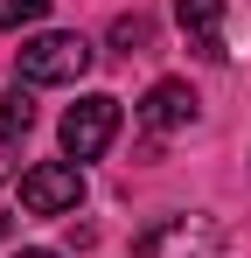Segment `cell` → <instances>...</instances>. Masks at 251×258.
Instances as JSON below:
<instances>
[{
    "label": "cell",
    "mask_w": 251,
    "mask_h": 258,
    "mask_svg": "<svg viewBox=\"0 0 251 258\" xmlns=\"http://www.w3.org/2000/svg\"><path fill=\"white\" fill-rule=\"evenodd\" d=\"M223 244H230V230L216 223V216H161V223H147L140 230V244H133V258H223Z\"/></svg>",
    "instance_id": "1"
},
{
    "label": "cell",
    "mask_w": 251,
    "mask_h": 258,
    "mask_svg": "<svg viewBox=\"0 0 251 258\" xmlns=\"http://www.w3.org/2000/svg\"><path fill=\"white\" fill-rule=\"evenodd\" d=\"M14 70H21V84H77L84 70H91V42L70 35V28L28 35V42L14 49Z\"/></svg>",
    "instance_id": "2"
},
{
    "label": "cell",
    "mask_w": 251,
    "mask_h": 258,
    "mask_svg": "<svg viewBox=\"0 0 251 258\" xmlns=\"http://www.w3.org/2000/svg\"><path fill=\"white\" fill-rule=\"evenodd\" d=\"M112 140H119V98L91 91V98H77V105L63 112V154H70V161H98Z\"/></svg>",
    "instance_id": "3"
},
{
    "label": "cell",
    "mask_w": 251,
    "mask_h": 258,
    "mask_svg": "<svg viewBox=\"0 0 251 258\" xmlns=\"http://www.w3.org/2000/svg\"><path fill=\"white\" fill-rule=\"evenodd\" d=\"M84 203V168L77 161H35L21 174V210L28 216H63Z\"/></svg>",
    "instance_id": "4"
},
{
    "label": "cell",
    "mask_w": 251,
    "mask_h": 258,
    "mask_svg": "<svg viewBox=\"0 0 251 258\" xmlns=\"http://www.w3.org/2000/svg\"><path fill=\"white\" fill-rule=\"evenodd\" d=\"M196 112H203V105H196V91L181 84V77H161V84L140 98V126H154V133H189Z\"/></svg>",
    "instance_id": "5"
},
{
    "label": "cell",
    "mask_w": 251,
    "mask_h": 258,
    "mask_svg": "<svg viewBox=\"0 0 251 258\" xmlns=\"http://www.w3.org/2000/svg\"><path fill=\"white\" fill-rule=\"evenodd\" d=\"M174 21H181V35H189V49L203 63H223L230 56L223 49V0H174Z\"/></svg>",
    "instance_id": "6"
},
{
    "label": "cell",
    "mask_w": 251,
    "mask_h": 258,
    "mask_svg": "<svg viewBox=\"0 0 251 258\" xmlns=\"http://www.w3.org/2000/svg\"><path fill=\"white\" fill-rule=\"evenodd\" d=\"M112 49H119V56H147V49H154V21H147V14H119V21H112Z\"/></svg>",
    "instance_id": "7"
},
{
    "label": "cell",
    "mask_w": 251,
    "mask_h": 258,
    "mask_svg": "<svg viewBox=\"0 0 251 258\" xmlns=\"http://www.w3.org/2000/svg\"><path fill=\"white\" fill-rule=\"evenodd\" d=\"M28 126H35V105H28V91H0V133H7V140H21Z\"/></svg>",
    "instance_id": "8"
},
{
    "label": "cell",
    "mask_w": 251,
    "mask_h": 258,
    "mask_svg": "<svg viewBox=\"0 0 251 258\" xmlns=\"http://www.w3.org/2000/svg\"><path fill=\"white\" fill-rule=\"evenodd\" d=\"M49 14V0H0V28H28Z\"/></svg>",
    "instance_id": "9"
},
{
    "label": "cell",
    "mask_w": 251,
    "mask_h": 258,
    "mask_svg": "<svg viewBox=\"0 0 251 258\" xmlns=\"http://www.w3.org/2000/svg\"><path fill=\"white\" fill-rule=\"evenodd\" d=\"M7 237H14V216H7V210H0V244H7Z\"/></svg>",
    "instance_id": "10"
},
{
    "label": "cell",
    "mask_w": 251,
    "mask_h": 258,
    "mask_svg": "<svg viewBox=\"0 0 251 258\" xmlns=\"http://www.w3.org/2000/svg\"><path fill=\"white\" fill-rule=\"evenodd\" d=\"M7 147H14V140H7V133H0V174H7Z\"/></svg>",
    "instance_id": "11"
},
{
    "label": "cell",
    "mask_w": 251,
    "mask_h": 258,
    "mask_svg": "<svg viewBox=\"0 0 251 258\" xmlns=\"http://www.w3.org/2000/svg\"><path fill=\"white\" fill-rule=\"evenodd\" d=\"M21 258H63V251H21Z\"/></svg>",
    "instance_id": "12"
}]
</instances>
